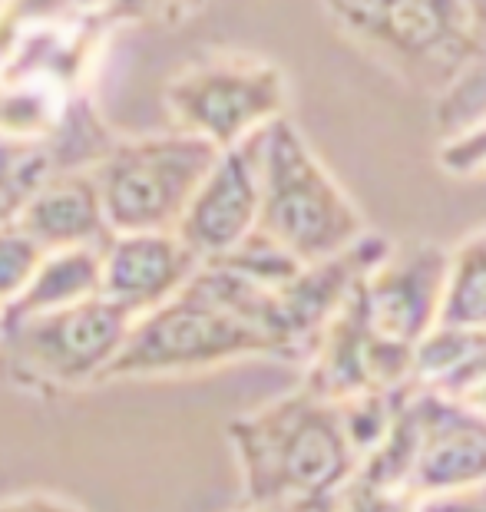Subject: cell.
<instances>
[{"label":"cell","instance_id":"cell-12","mask_svg":"<svg viewBox=\"0 0 486 512\" xmlns=\"http://www.w3.org/2000/svg\"><path fill=\"white\" fill-rule=\"evenodd\" d=\"M420 450L410 476L414 496H437L486 483V420L460 403L417 387Z\"/></svg>","mask_w":486,"mask_h":512},{"label":"cell","instance_id":"cell-1","mask_svg":"<svg viewBox=\"0 0 486 512\" xmlns=\"http://www.w3.org/2000/svg\"><path fill=\"white\" fill-rule=\"evenodd\" d=\"M225 433L239 463L245 506L315 509L361 466L338 403L315 397L308 387L242 413Z\"/></svg>","mask_w":486,"mask_h":512},{"label":"cell","instance_id":"cell-15","mask_svg":"<svg viewBox=\"0 0 486 512\" xmlns=\"http://www.w3.org/2000/svg\"><path fill=\"white\" fill-rule=\"evenodd\" d=\"M437 328L486 331V225L447 248V278Z\"/></svg>","mask_w":486,"mask_h":512},{"label":"cell","instance_id":"cell-3","mask_svg":"<svg viewBox=\"0 0 486 512\" xmlns=\"http://www.w3.org/2000/svg\"><path fill=\"white\" fill-rule=\"evenodd\" d=\"M252 357L282 361L272 337L219 298L199 271L186 291L133 321L103 384L186 377Z\"/></svg>","mask_w":486,"mask_h":512},{"label":"cell","instance_id":"cell-7","mask_svg":"<svg viewBox=\"0 0 486 512\" xmlns=\"http://www.w3.org/2000/svg\"><path fill=\"white\" fill-rule=\"evenodd\" d=\"M129 328V314L106 298H90L40 318L4 324L0 357L17 387L30 394H67L103 384Z\"/></svg>","mask_w":486,"mask_h":512},{"label":"cell","instance_id":"cell-20","mask_svg":"<svg viewBox=\"0 0 486 512\" xmlns=\"http://www.w3.org/2000/svg\"><path fill=\"white\" fill-rule=\"evenodd\" d=\"M0 331H4V318H0Z\"/></svg>","mask_w":486,"mask_h":512},{"label":"cell","instance_id":"cell-19","mask_svg":"<svg viewBox=\"0 0 486 512\" xmlns=\"http://www.w3.org/2000/svg\"><path fill=\"white\" fill-rule=\"evenodd\" d=\"M0 512H90V509L73 503L67 496L47 493V489H30V493L0 499Z\"/></svg>","mask_w":486,"mask_h":512},{"label":"cell","instance_id":"cell-14","mask_svg":"<svg viewBox=\"0 0 486 512\" xmlns=\"http://www.w3.org/2000/svg\"><path fill=\"white\" fill-rule=\"evenodd\" d=\"M100 298V248H70V252L43 255L37 275L24 294L0 311L4 324L40 318L73 304Z\"/></svg>","mask_w":486,"mask_h":512},{"label":"cell","instance_id":"cell-10","mask_svg":"<svg viewBox=\"0 0 486 512\" xmlns=\"http://www.w3.org/2000/svg\"><path fill=\"white\" fill-rule=\"evenodd\" d=\"M258 136L215 156L212 169L205 172L176 228L179 242L199 258V265H212V261L232 255L255 235L258 205H262Z\"/></svg>","mask_w":486,"mask_h":512},{"label":"cell","instance_id":"cell-16","mask_svg":"<svg viewBox=\"0 0 486 512\" xmlns=\"http://www.w3.org/2000/svg\"><path fill=\"white\" fill-rule=\"evenodd\" d=\"M43 255L47 252L27 232H20L10 219H0V311L24 294Z\"/></svg>","mask_w":486,"mask_h":512},{"label":"cell","instance_id":"cell-9","mask_svg":"<svg viewBox=\"0 0 486 512\" xmlns=\"http://www.w3.org/2000/svg\"><path fill=\"white\" fill-rule=\"evenodd\" d=\"M301 387L328 403H344L377 390L414 387V351H401L367 328L358 288H354L321 331L315 351L305 361Z\"/></svg>","mask_w":486,"mask_h":512},{"label":"cell","instance_id":"cell-5","mask_svg":"<svg viewBox=\"0 0 486 512\" xmlns=\"http://www.w3.org/2000/svg\"><path fill=\"white\" fill-rule=\"evenodd\" d=\"M219 149L186 133L113 139L90 166L113 235L176 232Z\"/></svg>","mask_w":486,"mask_h":512},{"label":"cell","instance_id":"cell-18","mask_svg":"<svg viewBox=\"0 0 486 512\" xmlns=\"http://www.w3.org/2000/svg\"><path fill=\"white\" fill-rule=\"evenodd\" d=\"M414 512H486V483L473 489H453V493L420 496Z\"/></svg>","mask_w":486,"mask_h":512},{"label":"cell","instance_id":"cell-13","mask_svg":"<svg viewBox=\"0 0 486 512\" xmlns=\"http://www.w3.org/2000/svg\"><path fill=\"white\" fill-rule=\"evenodd\" d=\"M10 222L34 238L47 255L70 248H103L113 235L90 169L50 176L10 215Z\"/></svg>","mask_w":486,"mask_h":512},{"label":"cell","instance_id":"cell-2","mask_svg":"<svg viewBox=\"0 0 486 512\" xmlns=\"http://www.w3.org/2000/svg\"><path fill=\"white\" fill-rule=\"evenodd\" d=\"M258 185L262 205L255 232L298 265L338 258L371 232L348 189L288 116L258 136Z\"/></svg>","mask_w":486,"mask_h":512},{"label":"cell","instance_id":"cell-6","mask_svg":"<svg viewBox=\"0 0 486 512\" xmlns=\"http://www.w3.org/2000/svg\"><path fill=\"white\" fill-rule=\"evenodd\" d=\"M162 103L172 133L196 136L225 152L288 116V80L268 57L219 50L172 76Z\"/></svg>","mask_w":486,"mask_h":512},{"label":"cell","instance_id":"cell-11","mask_svg":"<svg viewBox=\"0 0 486 512\" xmlns=\"http://www.w3.org/2000/svg\"><path fill=\"white\" fill-rule=\"evenodd\" d=\"M199 268L176 232L110 235L100 248V298L136 321L186 291Z\"/></svg>","mask_w":486,"mask_h":512},{"label":"cell","instance_id":"cell-17","mask_svg":"<svg viewBox=\"0 0 486 512\" xmlns=\"http://www.w3.org/2000/svg\"><path fill=\"white\" fill-rule=\"evenodd\" d=\"M417 496L410 489L377 486L371 479L354 473L338 493H331L315 512H414Z\"/></svg>","mask_w":486,"mask_h":512},{"label":"cell","instance_id":"cell-21","mask_svg":"<svg viewBox=\"0 0 486 512\" xmlns=\"http://www.w3.org/2000/svg\"><path fill=\"white\" fill-rule=\"evenodd\" d=\"M0 219H4V215H0Z\"/></svg>","mask_w":486,"mask_h":512},{"label":"cell","instance_id":"cell-4","mask_svg":"<svg viewBox=\"0 0 486 512\" xmlns=\"http://www.w3.org/2000/svg\"><path fill=\"white\" fill-rule=\"evenodd\" d=\"M331 24L404 80L450 93L483 53L477 4L457 0H351L324 4Z\"/></svg>","mask_w":486,"mask_h":512},{"label":"cell","instance_id":"cell-8","mask_svg":"<svg viewBox=\"0 0 486 512\" xmlns=\"http://www.w3.org/2000/svg\"><path fill=\"white\" fill-rule=\"evenodd\" d=\"M447 248L430 238L391 242L384 258L367 271L358 285V301L381 341L414 351L437 328L444 301Z\"/></svg>","mask_w":486,"mask_h":512}]
</instances>
